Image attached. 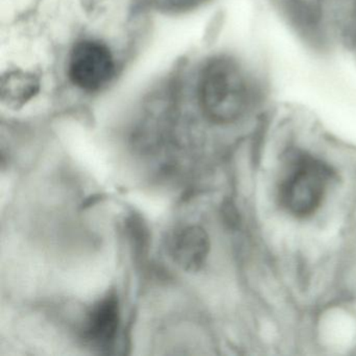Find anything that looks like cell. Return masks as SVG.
<instances>
[{
  "instance_id": "6da1fadb",
  "label": "cell",
  "mask_w": 356,
  "mask_h": 356,
  "mask_svg": "<svg viewBox=\"0 0 356 356\" xmlns=\"http://www.w3.org/2000/svg\"><path fill=\"white\" fill-rule=\"evenodd\" d=\"M252 87L235 60L214 58L200 76V104L208 120L226 124L238 120L252 103Z\"/></svg>"
},
{
  "instance_id": "7a4b0ae2",
  "label": "cell",
  "mask_w": 356,
  "mask_h": 356,
  "mask_svg": "<svg viewBox=\"0 0 356 356\" xmlns=\"http://www.w3.org/2000/svg\"><path fill=\"white\" fill-rule=\"evenodd\" d=\"M331 181L332 172L324 162L305 153L291 154L277 185L279 205L295 218H309L324 203Z\"/></svg>"
},
{
  "instance_id": "3957f363",
  "label": "cell",
  "mask_w": 356,
  "mask_h": 356,
  "mask_svg": "<svg viewBox=\"0 0 356 356\" xmlns=\"http://www.w3.org/2000/svg\"><path fill=\"white\" fill-rule=\"evenodd\" d=\"M68 74L74 85L83 90L97 91L111 80L114 60L110 49L99 41L78 43L70 55Z\"/></svg>"
},
{
  "instance_id": "277c9868",
  "label": "cell",
  "mask_w": 356,
  "mask_h": 356,
  "mask_svg": "<svg viewBox=\"0 0 356 356\" xmlns=\"http://www.w3.org/2000/svg\"><path fill=\"white\" fill-rule=\"evenodd\" d=\"M120 325L118 293L108 291L91 305L80 328L85 345L99 352L108 351L115 343Z\"/></svg>"
},
{
  "instance_id": "5b68a950",
  "label": "cell",
  "mask_w": 356,
  "mask_h": 356,
  "mask_svg": "<svg viewBox=\"0 0 356 356\" xmlns=\"http://www.w3.org/2000/svg\"><path fill=\"white\" fill-rule=\"evenodd\" d=\"M209 251V235L205 229L197 225L179 229L170 239V257L179 268L186 272L201 270L205 266Z\"/></svg>"
},
{
  "instance_id": "8992f818",
  "label": "cell",
  "mask_w": 356,
  "mask_h": 356,
  "mask_svg": "<svg viewBox=\"0 0 356 356\" xmlns=\"http://www.w3.org/2000/svg\"><path fill=\"white\" fill-rule=\"evenodd\" d=\"M40 82L30 72L15 70L3 76L0 82V97L8 107L20 108L38 93Z\"/></svg>"
},
{
  "instance_id": "52a82bcc",
  "label": "cell",
  "mask_w": 356,
  "mask_h": 356,
  "mask_svg": "<svg viewBox=\"0 0 356 356\" xmlns=\"http://www.w3.org/2000/svg\"><path fill=\"white\" fill-rule=\"evenodd\" d=\"M208 0H154L156 7L168 13H183L200 7Z\"/></svg>"
}]
</instances>
